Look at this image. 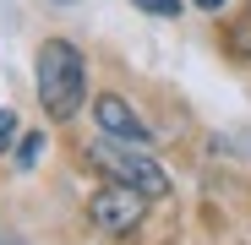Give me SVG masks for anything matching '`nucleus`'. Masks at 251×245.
<instances>
[{
	"instance_id": "20e7f679",
	"label": "nucleus",
	"mask_w": 251,
	"mask_h": 245,
	"mask_svg": "<svg viewBox=\"0 0 251 245\" xmlns=\"http://www.w3.org/2000/svg\"><path fill=\"white\" fill-rule=\"evenodd\" d=\"M93 120H99V131L115 136V142H142V147H148V136H153L142 120H137V109L126 104L120 93H104V98L93 104Z\"/></svg>"
},
{
	"instance_id": "0eeeda50",
	"label": "nucleus",
	"mask_w": 251,
	"mask_h": 245,
	"mask_svg": "<svg viewBox=\"0 0 251 245\" xmlns=\"http://www.w3.org/2000/svg\"><path fill=\"white\" fill-rule=\"evenodd\" d=\"M142 11H153V17H175L180 11V0H137Z\"/></svg>"
},
{
	"instance_id": "f03ea898",
	"label": "nucleus",
	"mask_w": 251,
	"mask_h": 245,
	"mask_svg": "<svg viewBox=\"0 0 251 245\" xmlns=\"http://www.w3.org/2000/svg\"><path fill=\"white\" fill-rule=\"evenodd\" d=\"M104 175H115L120 185H131V191H142V196H164L170 191V175L158 169V163L142 153V142H115V136H104V142H93V153H88Z\"/></svg>"
},
{
	"instance_id": "423d86ee",
	"label": "nucleus",
	"mask_w": 251,
	"mask_h": 245,
	"mask_svg": "<svg viewBox=\"0 0 251 245\" xmlns=\"http://www.w3.org/2000/svg\"><path fill=\"white\" fill-rule=\"evenodd\" d=\"M38 158H44V136L33 131V136H22V142H17V169H33Z\"/></svg>"
},
{
	"instance_id": "1a4fd4ad",
	"label": "nucleus",
	"mask_w": 251,
	"mask_h": 245,
	"mask_svg": "<svg viewBox=\"0 0 251 245\" xmlns=\"http://www.w3.org/2000/svg\"><path fill=\"white\" fill-rule=\"evenodd\" d=\"M197 6H202V11H219V6H224V0H197Z\"/></svg>"
},
{
	"instance_id": "f257e3e1",
	"label": "nucleus",
	"mask_w": 251,
	"mask_h": 245,
	"mask_svg": "<svg viewBox=\"0 0 251 245\" xmlns=\"http://www.w3.org/2000/svg\"><path fill=\"white\" fill-rule=\"evenodd\" d=\"M33 82H38L44 114L71 120L82 109V93H88V60H82V49L66 44V38H44V49L33 60Z\"/></svg>"
},
{
	"instance_id": "6e6552de",
	"label": "nucleus",
	"mask_w": 251,
	"mask_h": 245,
	"mask_svg": "<svg viewBox=\"0 0 251 245\" xmlns=\"http://www.w3.org/2000/svg\"><path fill=\"white\" fill-rule=\"evenodd\" d=\"M11 142H17V114L0 109V147H11Z\"/></svg>"
},
{
	"instance_id": "7ed1b4c3",
	"label": "nucleus",
	"mask_w": 251,
	"mask_h": 245,
	"mask_svg": "<svg viewBox=\"0 0 251 245\" xmlns=\"http://www.w3.org/2000/svg\"><path fill=\"white\" fill-rule=\"evenodd\" d=\"M88 213H93V223L109 229V234H131V229L142 223V213H148V196L115 180V185H104V191L88 196Z\"/></svg>"
},
{
	"instance_id": "39448f33",
	"label": "nucleus",
	"mask_w": 251,
	"mask_h": 245,
	"mask_svg": "<svg viewBox=\"0 0 251 245\" xmlns=\"http://www.w3.org/2000/svg\"><path fill=\"white\" fill-rule=\"evenodd\" d=\"M229 55L251 66V11H246V17H240V22L229 27Z\"/></svg>"
},
{
	"instance_id": "9d476101",
	"label": "nucleus",
	"mask_w": 251,
	"mask_h": 245,
	"mask_svg": "<svg viewBox=\"0 0 251 245\" xmlns=\"http://www.w3.org/2000/svg\"><path fill=\"white\" fill-rule=\"evenodd\" d=\"M55 6H71V0H55Z\"/></svg>"
}]
</instances>
